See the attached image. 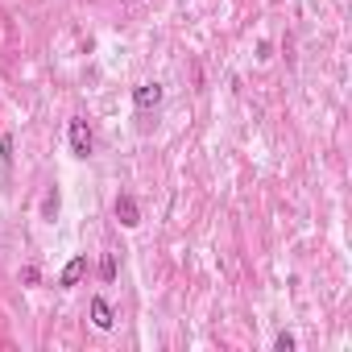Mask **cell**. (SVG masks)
<instances>
[{"instance_id":"cell-1","label":"cell","mask_w":352,"mask_h":352,"mask_svg":"<svg viewBox=\"0 0 352 352\" xmlns=\"http://www.w3.org/2000/svg\"><path fill=\"white\" fill-rule=\"evenodd\" d=\"M67 141H71V153H75V157H91V149H96V137H91V129H87V120H83V116H75V120H71Z\"/></svg>"},{"instance_id":"cell-3","label":"cell","mask_w":352,"mask_h":352,"mask_svg":"<svg viewBox=\"0 0 352 352\" xmlns=\"http://www.w3.org/2000/svg\"><path fill=\"white\" fill-rule=\"evenodd\" d=\"M91 323H96L100 331H112V323H116V311H112V302H108L104 294L91 298Z\"/></svg>"},{"instance_id":"cell-8","label":"cell","mask_w":352,"mask_h":352,"mask_svg":"<svg viewBox=\"0 0 352 352\" xmlns=\"http://www.w3.org/2000/svg\"><path fill=\"white\" fill-rule=\"evenodd\" d=\"M274 348H278V352H294V336H290V331H282V336L274 340Z\"/></svg>"},{"instance_id":"cell-6","label":"cell","mask_w":352,"mask_h":352,"mask_svg":"<svg viewBox=\"0 0 352 352\" xmlns=\"http://www.w3.org/2000/svg\"><path fill=\"white\" fill-rule=\"evenodd\" d=\"M58 204H63V199H58V187H50L46 199H42V220H54V216H58Z\"/></svg>"},{"instance_id":"cell-9","label":"cell","mask_w":352,"mask_h":352,"mask_svg":"<svg viewBox=\"0 0 352 352\" xmlns=\"http://www.w3.org/2000/svg\"><path fill=\"white\" fill-rule=\"evenodd\" d=\"M129 5H133V0H129Z\"/></svg>"},{"instance_id":"cell-7","label":"cell","mask_w":352,"mask_h":352,"mask_svg":"<svg viewBox=\"0 0 352 352\" xmlns=\"http://www.w3.org/2000/svg\"><path fill=\"white\" fill-rule=\"evenodd\" d=\"M100 278H104V282H116V253H104V261H100Z\"/></svg>"},{"instance_id":"cell-5","label":"cell","mask_w":352,"mask_h":352,"mask_svg":"<svg viewBox=\"0 0 352 352\" xmlns=\"http://www.w3.org/2000/svg\"><path fill=\"white\" fill-rule=\"evenodd\" d=\"M83 274H87V257L79 253V257H71V261H67V270H63V278H58V282H63V286H79V278H83Z\"/></svg>"},{"instance_id":"cell-4","label":"cell","mask_w":352,"mask_h":352,"mask_svg":"<svg viewBox=\"0 0 352 352\" xmlns=\"http://www.w3.org/2000/svg\"><path fill=\"white\" fill-rule=\"evenodd\" d=\"M116 220H120L124 228H137V224H141V208H137L133 195H120V199H116Z\"/></svg>"},{"instance_id":"cell-2","label":"cell","mask_w":352,"mask_h":352,"mask_svg":"<svg viewBox=\"0 0 352 352\" xmlns=\"http://www.w3.org/2000/svg\"><path fill=\"white\" fill-rule=\"evenodd\" d=\"M162 104V83H137L133 87V108L137 112H153Z\"/></svg>"}]
</instances>
